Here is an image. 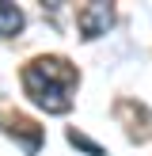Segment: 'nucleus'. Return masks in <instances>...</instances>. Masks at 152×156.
<instances>
[{
    "mask_svg": "<svg viewBox=\"0 0 152 156\" xmlns=\"http://www.w3.org/2000/svg\"><path fill=\"white\" fill-rule=\"evenodd\" d=\"M118 118H129V126H126V133H129V141H148V133H152V126H148V111H144L141 103H129V99H122L118 103Z\"/></svg>",
    "mask_w": 152,
    "mask_h": 156,
    "instance_id": "7ed1b4c3",
    "label": "nucleus"
},
{
    "mask_svg": "<svg viewBox=\"0 0 152 156\" xmlns=\"http://www.w3.org/2000/svg\"><path fill=\"white\" fill-rule=\"evenodd\" d=\"M19 80H23V91L30 95V103L42 107L46 114H68L72 111V91L80 84V73L65 57H34V61H27Z\"/></svg>",
    "mask_w": 152,
    "mask_h": 156,
    "instance_id": "f257e3e1",
    "label": "nucleus"
},
{
    "mask_svg": "<svg viewBox=\"0 0 152 156\" xmlns=\"http://www.w3.org/2000/svg\"><path fill=\"white\" fill-rule=\"evenodd\" d=\"M114 27V4H106V0H91V4L76 8V30H80V38H99L106 34V30Z\"/></svg>",
    "mask_w": 152,
    "mask_h": 156,
    "instance_id": "f03ea898",
    "label": "nucleus"
},
{
    "mask_svg": "<svg viewBox=\"0 0 152 156\" xmlns=\"http://www.w3.org/2000/svg\"><path fill=\"white\" fill-rule=\"evenodd\" d=\"M68 145H76V149L88 152V156H103V145H95L88 133H80V129H68Z\"/></svg>",
    "mask_w": 152,
    "mask_h": 156,
    "instance_id": "423d86ee",
    "label": "nucleus"
},
{
    "mask_svg": "<svg viewBox=\"0 0 152 156\" xmlns=\"http://www.w3.org/2000/svg\"><path fill=\"white\" fill-rule=\"evenodd\" d=\"M23 30V12L15 4H0V38H12Z\"/></svg>",
    "mask_w": 152,
    "mask_h": 156,
    "instance_id": "39448f33",
    "label": "nucleus"
},
{
    "mask_svg": "<svg viewBox=\"0 0 152 156\" xmlns=\"http://www.w3.org/2000/svg\"><path fill=\"white\" fill-rule=\"evenodd\" d=\"M8 133H12V141L15 137L23 141V152L27 156H34L38 149H42V126H34L30 118H12L8 122Z\"/></svg>",
    "mask_w": 152,
    "mask_h": 156,
    "instance_id": "20e7f679",
    "label": "nucleus"
}]
</instances>
